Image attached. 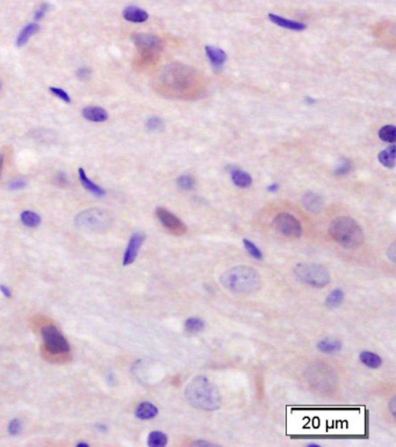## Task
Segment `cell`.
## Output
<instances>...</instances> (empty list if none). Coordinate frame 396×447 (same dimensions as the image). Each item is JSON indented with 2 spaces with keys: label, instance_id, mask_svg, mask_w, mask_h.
Here are the masks:
<instances>
[{
  "label": "cell",
  "instance_id": "6da1fadb",
  "mask_svg": "<svg viewBox=\"0 0 396 447\" xmlns=\"http://www.w3.org/2000/svg\"><path fill=\"white\" fill-rule=\"evenodd\" d=\"M185 398L195 409L215 411L222 402L218 388L206 376L199 375L192 379L185 388Z\"/></svg>",
  "mask_w": 396,
  "mask_h": 447
},
{
  "label": "cell",
  "instance_id": "7a4b0ae2",
  "mask_svg": "<svg viewBox=\"0 0 396 447\" xmlns=\"http://www.w3.org/2000/svg\"><path fill=\"white\" fill-rule=\"evenodd\" d=\"M219 284L231 293L248 295L259 291L261 277L259 272L251 266L238 265L225 271L219 276Z\"/></svg>",
  "mask_w": 396,
  "mask_h": 447
},
{
  "label": "cell",
  "instance_id": "3957f363",
  "mask_svg": "<svg viewBox=\"0 0 396 447\" xmlns=\"http://www.w3.org/2000/svg\"><path fill=\"white\" fill-rule=\"evenodd\" d=\"M329 235L334 241L347 250H357L365 242V235L359 223L350 216H338L329 226Z\"/></svg>",
  "mask_w": 396,
  "mask_h": 447
},
{
  "label": "cell",
  "instance_id": "277c9868",
  "mask_svg": "<svg viewBox=\"0 0 396 447\" xmlns=\"http://www.w3.org/2000/svg\"><path fill=\"white\" fill-rule=\"evenodd\" d=\"M293 272L300 282L314 288H324L331 281L328 269L317 262H300L294 267Z\"/></svg>",
  "mask_w": 396,
  "mask_h": 447
},
{
  "label": "cell",
  "instance_id": "5b68a950",
  "mask_svg": "<svg viewBox=\"0 0 396 447\" xmlns=\"http://www.w3.org/2000/svg\"><path fill=\"white\" fill-rule=\"evenodd\" d=\"M113 218L107 210L91 208L81 211L74 218L78 228L91 233H104L112 226Z\"/></svg>",
  "mask_w": 396,
  "mask_h": 447
},
{
  "label": "cell",
  "instance_id": "8992f818",
  "mask_svg": "<svg viewBox=\"0 0 396 447\" xmlns=\"http://www.w3.org/2000/svg\"><path fill=\"white\" fill-rule=\"evenodd\" d=\"M191 77H193V70L184 65H170L164 69L162 73V80L165 87L173 91H184L190 87Z\"/></svg>",
  "mask_w": 396,
  "mask_h": 447
},
{
  "label": "cell",
  "instance_id": "52a82bcc",
  "mask_svg": "<svg viewBox=\"0 0 396 447\" xmlns=\"http://www.w3.org/2000/svg\"><path fill=\"white\" fill-rule=\"evenodd\" d=\"M45 346L50 353L63 354L70 351V345L62 332L54 325H46L41 330Z\"/></svg>",
  "mask_w": 396,
  "mask_h": 447
},
{
  "label": "cell",
  "instance_id": "ba28073f",
  "mask_svg": "<svg viewBox=\"0 0 396 447\" xmlns=\"http://www.w3.org/2000/svg\"><path fill=\"white\" fill-rule=\"evenodd\" d=\"M274 230L288 238H300L302 236V227L299 219L289 213L278 214L272 221Z\"/></svg>",
  "mask_w": 396,
  "mask_h": 447
},
{
  "label": "cell",
  "instance_id": "9c48e42d",
  "mask_svg": "<svg viewBox=\"0 0 396 447\" xmlns=\"http://www.w3.org/2000/svg\"><path fill=\"white\" fill-rule=\"evenodd\" d=\"M131 40L137 47V49L146 57L154 56L157 53L162 52L164 48L162 38L152 34L136 33L131 36Z\"/></svg>",
  "mask_w": 396,
  "mask_h": 447
},
{
  "label": "cell",
  "instance_id": "30bf717a",
  "mask_svg": "<svg viewBox=\"0 0 396 447\" xmlns=\"http://www.w3.org/2000/svg\"><path fill=\"white\" fill-rule=\"evenodd\" d=\"M156 215L163 227H165L171 234L182 236V235H185L187 233V227L185 223L178 216H175L173 213H171L170 210L163 208V207H158L156 209Z\"/></svg>",
  "mask_w": 396,
  "mask_h": 447
},
{
  "label": "cell",
  "instance_id": "8fae6325",
  "mask_svg": "<svg viewBox=\"0 0 396 447\" xmlns=\"http://www.w3.org/2000/svg\"><path fill=\"white\" fill-rule=\"evenodd\" d=\"M144 241H146V235L141 233V231H137V233H134L131 235V237L129 239V243L127 245V249H125L123 254L122 264L124 266L131 265L133 262L136 260L137 256H139L140 249L142 248Z\"/></svg>",
  "mask_w": 396,
  "mask_h": 447
},
{
  "label": "cell",
  "instance_id": "7c38bea8",
  "mask_svg": "<svg viewBox=\"0 0 396 447\" xmlns=\"http://www.w3.org/2000/svg\"><path fill=\"white\" fill-rule=\"evenodd\" d=\"M302 205L309 213L319 214L324 208V200L321 195L308 192L302 197Z\"/></svg>",
  "mask_w": 396,
  "mask_h": 447
},
{
  "label": "cell",
  "instance_id": "4fadbf2b",
  "mask_svg": "<svg viewBox=\"0 0 396 447\" xmlns=\"http://www.w3.org/2000/svg\"><path fill=\"white\" fill-rule=\"evenodd\" d=\"M205 50L207 57H208L209 62L211 63V65H213L215 69L221 70L227 60H228L227 54L223 52L221 48H217V47L214 46H206Z\"/></svg>",
  "mask_w": 396,
  "mask_h": 447
},
{
  "label": "cell",
  "instance_id": "5bb4252c",
  "mask_svg": "<svg viewBox=\"0 0 396 447\" xmlns=\"http://www.w3.org/2000/svg\"><path fill=\"white\" fill-rule=\"evenodd\" d=\"M158 408H157L154 403L151 402H142L135 410V416L136 418L141 419V421H150L154 419L158 415Z\"/></svg>",
  "mask_w": 396,
  "mask_h": 447
},
{
  "label": "cell",
  "instance_id": "9a60e30c",
  "mask_svg": "<svg viewBox=\"0 0 396 447\" xmlns=\"http://www.w3.org/2000/svg\"><path fill=\"white\" fill-rule=\"evenodd\" d=\"M123 18L129 22L142 23L149 19V14L146 11L136 6H128L123 10Z\"/></svg>",
  "mask_w": 396,
  "mask_h": 447
},
{
  "label": "cell",
  "instance_id": "2e32d148",
  "mask_svg": "<svg viewBox=\"0 0 396 447\" xmlns=\"http://www.w3.org/2000/svg\"><path fill=\"white\" fill-rule=\"evenodd\" d=\"M83 116L91 122H105L108 119V113L106 109L96 106H89L83 109Z\"/></svg>",
  "mask_w": 396,
  "mask_h": 447
},
{
  "label": "cell",
  "instance_id": "e0dca14e",
  "mask_svg": "<svg viewBox=\"0 0 396 447\" xmlns=\"http://www.w3.org/2000/svg\"><path fill=\"white\" fill-rule=\"evenodd\" d=\"M269 19L273 23H276V25L280 26V27H282V28H286V29L302 31L307 28V26H305L304 23H302V22L289 20V19L282 18V17H279V15H276V14H269Z\"/></svg>",
  "mask_w": 396,
  "mask_h": 447
},
{
  "label": "cell",
  "instance_id": "ac0fdd59",
  "mask_svg": "<svg viewBox=\"0 0 396 447\" xmlns=\"http://www.w3.org/2000/svg\"><path fill=\"white\" fill-rule=\"evenodd\" d=\"M342 342L336 338H324L317 343V350L325 354L337 353V352L342 351Z\"/></svg>",
  "mask_w": 396,
  "mask_h": 447
},
{
  "label": "cell",
  "instance_id": "d6986e66",
  "mask_svg": "<svg viewBox=\"0 0 396 447\" xmlns=\"http://www.w3.org/2000/svg\"><path fill=\"white\" fill-rule=\"evenodd\" d=\"M78 173H79V180H80L81 185H83L85 190H87L90 193L96 195V197H99V198L105 197L106 195L105 190H103V188H101L100 186H98L97 184H94L92 180L87 177V174L85 173L84 168L80 167L79 170H78Z\"/></svg>",
  "mask_w": 396,
  "mask_h": 447
},
{
  "label": "cell",
  "instance_id": "ffe728a7",
  "mask_svg": "<svg viewBox=\"0 0 396 447\" xmlns=\"http://www.w3.org/2000/svg\"><path fill=\"white\" fill-rule=\"evenodd\" d=\"M231 173V180H233L234 185L240 187V188H248L252 185V177L248 173V172L241 170V168H234L230 171Z\"/></svg>",
  "mask_w": 396,
  "mask_h": 447
},
{
  "label": "cell",
  "instance_id": "44dd1931",
  "mask_svg": "<svg viewBox=\"0 0 396 447\" xmlns=\"http://www.w3.org/2000/svg\"><path fill=\"white\" fill-rule=\"evenodd\" d=\"M38 30H40V26H38L37 23H35V22L29 23V25H27L26 27H23L20 33H19L18 37H17V47H18V48H21V47L26 46L27 42L29 41V38L31 36H34V35L36 34V33H38Z\"/></svg>",
  "mask_w": 396,
  "mask_h": 447
},
{
  "label": "cell",
  "instance_id": "7402d4cb",
  "mask_svg": "<svg viewBox=\"0 0 396 447\" xmlns=\"http://www.w3.org/2000/svg\"><path fill=\"white\" fill-rule=\"evenodd\" d=\"M359 360H360V363L364 365V366L372 368V370H376V368L381 367V365H382L381 356L374 353V352H371V351L360 352Z\"/></svg>",
  "mask_w": 396,
  "mask_h": 447
},
{
  "label": "cell",
  "instance_id": "603a6c76",
  "mask_svg": "<svg viewBox=\"0 0 396 447\" xmlns=\"http://www.w3.org/2000/svg\"><path fill=\"white\" fill-rule=\"evenodd\" d=\"M395 157H396V147L394 144H391L389 148H387L386 150H382L378 155L379 162L382 164L383 166L387 168H394L395 167Z\"/></svg>",
  "mask_w": 396,
  "mask_h": 447
},
{
  "label": "cell",
  "instance_id": "cb8c5ba5",
  "mask_svg": "<svg viewBox=\"0 0 396 447\" xmlns=\"http://www.w3.org/2000/svg\"><path fill=\"white\" fill-rule=\"evenodd\" d=\"M206 323L205 321L199 319V317H188L184 323V329L190 335H195L205 330Z\"/></svg>",
  "mask_w": 396,
  "mask_h": 447
},
{
  "label": "cell",
  "instance_id": "d4e9b609",
  "mask_svg": "<svg viewBox=\"0 0 396 447\" xmlns=\"http://www.w3.org/2000/svg\"><path fill=\"white\" fill-rule=\"evenodd\" d=\"M344 299H345V294L343 292V289L335 288L328 294L327 299H325V305L330 309L338 308L344 302Z\"/></svg>",
  "mask_w": 396,
  "mask_h": 447
},
{
  "label": "cell",
  "instance_id": "484cf974",
  "mask_svg": "<svg viewBox=\"0 0 396 447\" xmlns=\"http://www.w3.org/2000/svg\"><path fill=\"white\" fill-rule=\"evenodd\" d=\"M168 438L166 433L162 431H152L148 436V446L150 447H164L167 445Z\"/></svg>",
  "mask_w": 396,
  "mask_h": 447
},
{
  "label": "cell",
  "instance_id": "4316f807",
  "mask_svg": "<svg viewBox=\"0 0 396 447\" xmlns=\"http://www.w3.org/2000/svg\"><path fill=\"white\" fill-rule=\"evenodd\" d=\"M20 218H21V222L23 223V225H25L26 227H28V228H36V227L40 226V223H41L40 215H38L37 213H35V211H31V210L22 211L21 215H20Z\"/></svg>",
  "mask_w": 396,
  "mask_h": 447
},
{
  "label": "cell",
  "instance_id": "83f0119b",
  "mask_svg": "<svg viewBox=\"0 0 396 447\" xmlns=\"http://www.w3.org/2000/svg\"><path fill=\"white\" fill-rule=\"evenodd\" d=\"M380 140L387 143H394L396 140V128L394 125H385L379 130Z\"/></svg>",
  "mask_w": 396,
  "mask_h": 447
},
{
  "label": "cell",
  "instance_id": "f1b7e54d",
  "mask_svg": "<svg viewBox=\"0 0 396 447\" xmlns=\"http://www.w3.org/2000/svg\"><path fill=\"white\" fill-rule=\"evenodd\" d=\"M243 244H244V248L246 250V252H248L251 257L254 258V259H257V260H262V258H264V254H262L260 249L258 248V246L254 244L253 242H251L250 239L244 238V239H243Z\"/></svg>",
  "mask_w": 396,
  "mask_h": 447
},
{
  "label": "cell",
  "instance_id": "f546056e",
  "mask_svg": "<svg viewBox=\"0 0 396 447\" xmlns=\"http://www.w3.org/2000/svg\"><path fill=\"white\" fill-rule=\"evenodd\" d=\"M177 186L183 191H191L195 186V180L191 175H180L177 179Z\"/></svg>",
  "mask_w": 396,
  "mask_h": 447
},
{
  "label": "cell",
  "instance_id": "4dcf8cb0",
  "mask_svg": "<svg viewBox=\"0 0 396 447\" xmlns=\"http://www.w3.org/2000/svg\"><path fill=\"white\" fill-rule=\"evenodd\" d=\"M350 171H351V163L348 162L347 159H342V160H339L338 166H337L336 170H335V173L337 175H345V174H347Z\"/></svg>",
  "mask_w": 396,
  "mask_h": 447
},
{
  "label": "cell",
  "instance_id": "1f68e13d",
  "mask_svg": "<svg viewBox=\"0 0 396 447\" xmlns=\"http://www.w3.org/2000/svg\"><path fill=\"white\" fill-rule=\"evenodd\" d=\"M22 431V422L19 418H14L9 424V433L12 436H18Z\"/></svg>",
  "mask_w": 396,
  "mask_h": 447
},
{
  "label": "cell",
  "instance_id": "d6a6232c",
  "mask_svg": "<svg viewBox=\"0 0 396 447\" xmlns=\"http://www.w3.org/2000/svg\"><path fill=\"white\" fill-rule=\"evenodd\" d=\"M146 125H147L148 130L157 131V130H159V129L163 128V121L160 120L159 117L154 116V117H150V119L147 121Z\"/></svg>",
  "mask_w": 396,
  "mask_h": 447
},
{
  "label": "cell",
  "instance_id": "836d02e7",
  "mask_svg": "<svg viewBox=\"0 0 396 447\" xmlns=\"http://www.w3.org/2000/svg\"><path fill=\"white\" fill-rule=\"evenodd\" d=\"M49 91L52 92L55 97L60 98L61 100L65 101L66 104H70V103H71V98H70V96L68 94V92H65L64 90H62V88H60V87H50V88H49Z\"/></svg>",
  "mask_w": 396,
  "mask_h": 447
},
{
  "label": "cell",
  "instance_id": "e575fe53",
  "mask_svg": "<svg viewBox=\"0 0 396 447\" xmlns=\"http://www.w3.org/2000/svg\"><path fill=\"white\" fill-rule=\"evenodd\" d=\"M26 186H27V182L22 178H17V179L12 180V182L9 183V185H7L9 190H11V191L22 190V188H25Z\"/></svg>",
  "mask_w": 396,
  "mask_h": 447
},
{
  "label": "cell",
  "instance_id": "d590c367",
  "mask_svg": "<svg viewBox=\"0 0 396 447\" xmlns=\"http://www.w3.org/2000/svg\"><path fill=\"white\" fill-rule=\"evenodd\" d=\"M92 77V70L90 68H80L77 71V78L79 80H89Z\"/></svg>",
  "mask_w": 396,
  "mask_h": 447
},
{
  "label": "cell",
  "instance_id": "8d00e7d4",
  "mask_svg": "<svg viewBox=\"0 0 396 447\" xmlns=\"http://www.w3.org/2000/svg\"><path fill=\"white\" fill-rule=\"evenodd\" d=\"M48 10H49V4H47V3L42 4V5L36 10V12H35V15H34L35 21L41 20V19L46 15L47 12H48Z\"/></svg>",
  "mask_w": 396,
  "mask_h": 447
},
{
  "label": "cell",
  "instance_id": "74e56055",
  "mask_svg": "<svg viewBox=\"0 0 396 447\" xmlns=\"http://www.w3.org/2000/svg\"><path fill=\"white\" fill-rule=\"evenodd\" d=\"M56 184L61 187H64V186L68 185L69 180H68V177H66V174L63 173V172H60L56 177Z\"/></svg>",
  "mask_w": 396,
  "mask_h": 447
},
{
  "label": "cell",
  "instance_id": "f35d334b",
  "mask_svg": "<svg viewBox=\"0 0 396 447\" xmlns=\"http://www.w3.org/2000/svg\"><path fill=\"white\" fill-rule=\"evenodd\" d=\"M395 250H396L395 243H391V245L387 250V257L389 258V260L391 262H395L396 261V251Z\"/></svg>",
  "mask_w": 396,
  "mask_h": 447
},
{
  "label": "cell",
  "instance_id": "ab89813d",
  "mask_svg": "<svg viewBox=\"0 0 396 447\" xmlns=\"http://www.w3.org/2000/svg\"><path fill=\"white\" fill-rule=\"evenodd\" d=\"M0 292L4 294V296H5V297H11L12 296L11 289L7 287V286H5V285H0Z\"/></svg>",
  "mask_w": 396,
  "mask_h": 447
},
{
  "label": "cell",
  "instance_id": "60d3db41",
  "mask_svg": "<svg viewBox=\"0 0 396 447\" xmlns=\"http://www.w3.org/2000/svg\"><path fill=\"white\" fill-rule=\"evenodd\" d=\"M389 411H390L391 416L395 417V415H396V398L395 397L391 398V401L389 402Z\"/></svg>",
  "mask_w": 396,
  "mask_h": 447
},
{
  "label": "cell",
  "instance_id": "b9f144b4",
  "mask_svg": "<svg viewBox=\"0 0 396 447\" xmlns=\"http://www.w3.org/2000/svg\"><path fill=\"white\" fill-rule=\"evenodd\" d=\"M194 446H203V447H209V446H214V444H211L209 441H205V440H197L193 442Z\"/></svg>",
  "mask_w": 396,
  "mask_h": 447
},
{
  "label": "cell",
  "instance_id": "7bdbcfd3",
  "mask_svg": "<svg viewBox=\"0 0 396 447\" xmlns=\"http://www.w3.org/2000/svg\"><path fill=\"white\" fill-rule=\"evenodd\" d=\"M278 187H279V186H278L277 184H273V185H271V186H269V187H268V191H269V192H276V191L278 190Z\"/></svg>",
  "mask_w": 396,
  "mask_h": 447
},
{
  "label": "cell",
  "instance_id": "ee69618b",
  "mask_svg": "<svg viewBox=\"0 0 396 447\" xmlns=\"http://www.w3.org/2000/svg\"><path fill=\"white\" fill-rule=\"evenodd\" d=\"M3 164H4V157L0 155V175H2V170H3Z\"/></svg>",
  "mask_w": 396,
  "mask_h": 447
},
{
  "label": "cell",
  "instance_id": "f6af8a7d",
  "mask_svg": "<svg viewBox=\"0 0 396 447\" xmlns=\"http://www.w3.org/2000/svg\"><path fill=\"white\" fill-rule=\"evenodd\" d=\"M77 446L78 447H87L89 444H87V442H78Z\"/></svg>",
  "mask_w": 396,
  "mask_h": 447
},
{
  "label": "cell",
  "instance_id": "bcb514c9",
  "mask_svg": "<svg viewBox=\"0 0 396 447\" xmlns=\"http://www.w3.org/2000/svg\"><path fill=\"white\" fill-rule=\"evenodd\" d=\"M307 446H308V447H319L320 445H317V444H308Z\"/></svg>",
  "mask_w": 396,
  "mask_h": 447
},
{
  "label": "cell",
  "instance_id": "7dc6e473",
  "mask_svg": "<svg viewBox=\"0 0 396 447\" xmlns=\"http://www.w3.org/2000/svg\"><path fill=\"white\" fill-rule=\"evenodd\" d=\"M0 90H2V84H0Z\"/></svg>",
  "mask_w": 396,
  "mask_h": 447
}]
</instances>
